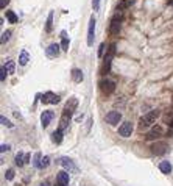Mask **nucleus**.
Here are the masks:
<instances>
[{"mask_svg":"<svg viewBox=\"0 0 173 186\" xmlns=\"http://www.w3.org/2000/svg\"><path fill=\"white\" fill-rule=\"evenodd\" d=\"M6 17L10 20V24H16V22H17V16L13 11H6Z\"/></svg>","mask_w":173,"mask_h":186,"instance_id":"obj_27","label":"nucleus"},{"mask_svg":"<svg viewBox=\"0 0 173 186\" xmlns=\"http://www.w3.org/2000/svg\"><path fill=\"white\" fill-rule=\"evenodd\" d=\"M158 116H159V111H158V110H153V111H150V113H147L145 116H142V118H140V127L143 128V127L153 125L155 121L158 119Z\"/></svg>","mask_w":173,"mask_h":186,"instance_id":"obj_1","label":"nucleus"},{"mask_svg":"<svg viewBox=\"0 0 173 186\" xmlns=\"http://www.w3.org/2000/svg\"><path fill=\"white\" fill-rule=\"evenodd\" d=\"M8 150H10V146H8V144H2V147H0V152L5 153V152H8Z\"/></svg>","mask_w":173,"mask_h":186,"instance_id":"obj_36","label":"nucleus"},{"mask_svg":"<svg viewBox=\"0 0 173 186\" xmlns=\"http://www.w3.org/2000/svg\"><path fill=\"white\" fill-rule=\"evenodd\" d=\"M0 121H2V125H5V127H8V128H11V127H13V124H11V122L5 118V116H2V118H0Z\"/></svg>","mask_w":173,"mask_h":186,"instance_id":"obj_30","label":"nucleus"},{"mask_svg":"<svg viewBox=\"0 0 173 186\" xmlns=\"http://www.w3.org/2000/svg\"><path fill=\"white\" fill-rule=\"evenodd\" d=\"M161 134H162V127H161V125H153V128L147 133V136H145V138L148 139V141H151V139L159 138Z\"/></svg>","mask_w":173,"mask_h":186,"instance_id":"obj_15","label":"nucleus"},{"mask_svg":"<svg viewBox=\"0 0 173 186\" xmlns=\"http://www.w3.org/2000/svg\"><path fill=\"white\" fill-rule=\"evenodd\" d=\"M170 127H171V128H173V119H171V121H170Z\"/></svg>","mask_w":173,"mask_h":186,"instance_id":"obj_39","label":"nucleus"},{"mask_svg":"<svg viewBox=\"0 0 173 186\" xmlns=\"http://www.w3.org/2000/svg\"><path fill=\"white\" fill-rule=\"evenodd\" d=\"M92 6L95 11H98V8H100V0H92Z\"/></svg>","mask_w":173,"mask_h":186,"instance_id":"obj_34","label":"nucleus"},{"mask_svg":"<svg viewBox=\"0 0 173 186\" xmlns=\"http://www.w3.org/2000/svg\"><path fill=\"white\" fill-rule=\"evenodd\" d=\"M41 161H42V155H41V153H36V155L33 156V166L38 167V169H41Z\"/></svg>","mask_w":173,"mask_h":186,"instance_id":"obj_26","label":"nucleus"},{"mask_svg":"<svg viewBox=\"0 0 173 186\" xmlns=\"http://www.w3.org/2000/svg\"><path fill=\"white\" fill-rule=\"evenodd\" d=\"M42 103H47V105H56L58 102H59V96L58 94H55V92H45V94L42 96Z\"/></svg>","mask_w":173,"mask_h":186,"instance_id":"obj_5","label":"nucleus"},{"mask_svg":"<svg viewBox=\"0 0 173 186\" xmlns=\"http://www.w3.org/2000/svg\"><path fill=\"white\" fill-rule=\"evenodd\" d=\"M83 78H84V75H83L81 69H73V71H72V80L75 83H81Z\"/></svg>","mask_w":173,"mask_h":186,"instance_id":"obj_17","label":"nucleus"},{"mask_svg":"<svg viewBox=\"0 0 173 186\" xmlns=\"http://www.w3.org/2000/svg\"><path fill=\"white\" fill-rule=\"evenodd\" d=\"M114 55H115V44H111V45H109V49H108V53H106V56H105V66H103V71H102L105 75L109 72L111 60L114 58Z\"/></svg>","mask_w":173,"mask_h":186,"instance_id":"obj_2","label":"nucleus"},{"mask_svg":"<svg viewBox=\"0 0 173 186\" xmlns=\"http://www.w3.org/2000/svg\"><path fill=\"white\" fill-rule=\"evenodd\" d=\"M100 89H102L103 94L109 96V94H112V92L115 91V83L111 81V80H102L100 81Z\"/></svg>","mask_w":173,"mask_h":186,"instance_id":"obj_4","label":"nucleus"},{"mask_svg":"<svg viewBox=\"0 0 173 186\" xmlns=\"http://www.w3.org/2000/svg\"><path fill=\"white\" fill-rule=\"evenodd\" d=\"M120 121H122V114L119 111H109L106 114V122L109 125H117Z\"/></svg>","mask_w":173,"mask_h":186,"instance_id":"obj_7","label":"nucleus"},{"mask_svg":"<svg viewBox=\"0 0 173 186\" xmlns=\"http://www.w3.org/2000/svg\"><path fill=\"white\" fill-rule=\"evenodd\" d=\"M53 28V11L48 13V17H47V24H45V31L50 33Z\"/></svg>","mask_w":173,"mask_h":186,"instance_id":"obj_20","label":"nucleus"},{"mask_svg":"<svg viewBox=\"0 0 173 186\" xmlns=\"http://www.w3.org/2000/svg\"><path fill=\"white\" fill-rule=\"evenodd\" d=\"M94 38H95V19L94 16L89 19V30H87V45L94 44Z\"/></svg>","mask_w":173,"mask_h":186,"instance_id":"obj_10","label":"nucleus"},{"mask_svg":"<svg viewBox=\"0 0 173 186\" xmlns=\"http://www.w3.org/2000/svg\"><path fill=\"white\" fill-rule=\"evenodd\" d=\"M5 67H6V72H8V74H14L16 64H14V61H13V60H8V61H6V64H5Z\"/></svg>","mask_w":173,"mask_h":186,"instance_id":"obj_25","label":"nucleus"},{"mask_svg":"<svg viewBox=\"0 0 173 186\" xmlns=\"http://www.w3.org/2000/svg\"><path fill=\"white\" fill-rule=\"evenodd\" d=\"M133 133V124L131 122H123L120 127H119V134L122 138H130Z\"/></svg>","mask_w":173,"mask_h":186,"instance_id":"obj_6","label":"nucleus"},{"mask_svg":"<svg viewBox=\"0 0 173 186\" xmlns=\"http://www.w3.org/2000/svg\"><path fill=\"white\" fill-rule=\"evenodd\" d=\"M6 67L5 66H2V72H0V80H2V81H5V78H6Z\"/></svg>","mask_w":173,"mask_h":186,"instance_id":"obj_32","label":"nucleus"},{"mask_svg":"<svg viewBox=\"0 0 173 186\" xmlns=\"http://www.w3.org/2000/svg\"><path fill=\"white\" fill-rule=\"evenodd\" d=\"M53 138V143H56V144H61V141H62V130H56V131H53V134H52Z\"/></svg>","mask_w":173,"mask_h":186,"instance_id":"obj_23","label":"nucleus"},{"mask_svg":"<svg viewBox=\"0 0 173 186\" xmlns=\"http://www.w3.org/2000/svg\"><path fill=\"white\" fill-rule=\"evenodd\" d=\"M69 122H70V116H67V114H62V118H61V124H59V130H66L67 128V125H69Z\"/></svg>","mask_w":173,"mask_h":186,"instance_id":"obj_22","label":"nucleus"},{"mask_svg":"<svg viewBox=\"0 0 173 186\" xmlns=\"http://www.w3.org/2000/svg\"><path fill=\"white\" fill-rule=\"evenodd\" d=\"M59 44H56V42H53V44H50L48 47L45 49V55L48 56V58H58V55H59Z\"/></svg>","mask_w":173,"mask_h":186,"instance_id":"obj_8","label":"nucleus"},{"mask_svg":"<svg viewBox=\"0 0 173 186\" xmlns=\"http://www.w3.org/2000/svg\"><path fill=\"white\" fill-rule=\"evenodd\" d=\"M167 149H168V146L165 143H155L151 146V153H155V155H164L167 152Z\"/></svg>","mask_w":173,"mask_h":186,"instance_id":"obj_14","label":"nucleus"},{"mask_svg":"<svg viewBox=\"0 0 173 186\" xmlns=\"http://www.w3.org/2000/svg\"><path fill=\"white\" fill-rule=\"evenodd\" d=\"M8 2H10V0H0V8L3 10V8H5L6 5H8Z\"/></svg>","mask_w":173,"mask_h":186,"instance_id":"obj_37","label":"nucleus"},{"mask_svg":"<svg viewBox=\"0 0 173 186\" xmlns=\"http://www.w3.org/2000/svg\"><path fill=\"white\" fill-rule=\"evenodd\" d=\"M53 118H55V113H53V111H50V110L44 111V113L41 114V124H42V127H44V128L48 127V124L52 122Z\"/></svg>","mask_w":173,"mask_h":186,"instance_id":"obj_11","label":"nucleus"},{"mask_svg":"<svg viewBox=\"0 0 173 186\" xmlns=\"http://www.w3.org/2000/svg\"><path fill=\"white\" fill-rule=\"evenodd\" d=\"M120 22H122V14H120V13H117V14L112 17L111 25H109V33H111L112 36L119 35V31H120Z\"/></svg>","mask_w":173,"mask_h":186,"instance_id":"obj_3","label":"nucleus"},{"mask_svg":"<svg viewBox=\"0 0 173 186\" xmlns=\"http://www.w3.org/2000/svg\"><path fill=\"white\" fill-rule=\"evenodd\" d=\"M61 49L62 50H69V38H67V33L66 31H61Z\"/></svg>","mask_w":173,"mask_h":186,"instance_id":"obj_19","label":"nucleus"},{"mask_svg":"<svg viewBox=\"0 0 173 186\" xmlns=\"http://www.w3.org/2000/svg\"><path fill=\"white\" fill-rule=\"evenodd\" d=\"M59 164H61L64 169H67L69 172H77V171H78V167H77L75 164H73V161H72V159H69V158H66V156L59 159Z\"/></svg>","mask_w":173,"mask_h":186,"instance_id":"obj_13","label":"nucleus"},{"mask_svg":"<svg viewBox=\"0 0 173 186\" xmlns=\"http://www.w3.org/2000/svg\"><path fill=\"white\" fill-rule=\"evenodd\" d=\"M103 52H105V44H100V47H98V58L103 56Z\"/></svg>","mask_w":173,"mask_h":186,"instance_id":"obj_35","label":"nucleus"},{"mask_svg":"<svg viewBox=\"0 0 173 186\" xmlns=\"http://www.w3.org/2000/svg\"><path fill=\"white\" fill-rule=\"evenodd\" d=\"M159 171L164 172V174H170L171 172V164L168 161H162V163H159Z\"/></svg>","mask_w":173,"mask_h":186,"instance_id":"obj_21","label":"nucleus"},{"mask_svg":"<svg viewBox=\"0 0 173 186\" xmlns=\"http://www.w3.org/2000/svg\"><path fill=\"white\" fill-rule=\"evenodd\" d=\"M133 3H134V0H122V2L119 3V10H120V11H122V10H127V8H130Z\"/></svg>","mask_w":173,"mask_h":186,"instance_id":"obj_24","label":"nucleus"},{"mask_svg":"<svg viewBox=\"0 0 173 186\" xmlns=\"http://www.w3.org/2000/svg\"><path fill=\"white\" fill-rule=\"evenodd\" d=\"M30 61V55L27 50H22L20 52V56H19V64L20 66H27V63Z\"/></svg>","mask_w":173,"mask_h":186,"instance_id":"obj_18","label":"nucleus"},{"mask_svg":"<svg viewBox=\"0 0 173 186\" xmlns=\"http://www.w3.org/2000/svg\"><path fill=\"white\" fill-rule=\"evenodd\" d=\"M48 164H50V158H48V156H44V158H42V161H41V169L47 167Z\"/></svg>","mask_w":173,"mask_h":186,"instance_id":"obj_28","label":"nucleus"},{"mask_svg":"<svg viewBox=\"0 0 173 186\" xmlns=\"http://www.w3.org/2000/svg\"><path fill=\"white\" fill-rule=\"evenodd\" d=\"M39 186H50V183H48V181H42V183H39Z\"/></svg>","mask_w":173,"mask_h":186,"instance_id":"obj_38","label":"nucleus"},{"mask_svg":"<svg viewBox=\"0 0 173 186\" xmlns=\"http://www.w3.org/2000/svg\"><path fill=\"white\" fill-rule=\"evenodd\" d=\"M77 106H78V100H77L75 97L69 99V100H67V103H66V106H64V114L72 116V113L77 110Z\"/></svg>","mask_w":173,"mask_h":186,"instance_id":"obj_9","label":"nucleus"},{"mask_svg":"<svg viewBox=\"0 0 173 186\" xmlns=\"http://www.w3.org/2000/svg\"><path fill=\"white\" fill-rule=\"evenodd\" d=\"M91 125H92V119L89 118V119H87V122H86V128H84V131H83L84 134H87V133H89V128H91Z\"/></svg>","mask_w":173,"mask_h":186,"instance_id":"obj_33","label":"nucleus"},{"mask_svg":"<svg viewBox=\"0 0 173 186\" xmlns=\"http://www.w3.org/2000/svg\"><path fill=\"white\" fill-rule=\"evenodd\" d=\"M10 36H11V30H6V31L2 35V44H5V42L10 39Z\"/></svg>","mask_w":173,"mask_h":186,"instance_id":"obj_29","label":"nucleus"},{"mask_svg":"<svg viewBox=\"0 0 173 186\" xmlns=\"http://www.w3.org/2000/svg\"><path fill=\"white\" fill-rule=\"evenodd\" d=\"M28 159H30V155H28V153L19 152V153L16 155V158H14V163H16V166L22 167V166H25L27 163H28Z\"/></svg>","mask_w":173,"mask_h":186,"instance_id":"obj_12","label":"nucleus"},{"mask_svg":"<svg viewBox=\"0 0 173 186\" xmlns=\"http://www.w3.org/2000/svg\"><path fill=\"white\" fill-rule=\"evenodd\" d=\"M5 178H6V180H13V178H14V171H13V169H8V171L5 172Z\"/></svg>","mask_w":173,"mask_h":186,"instance_id":"obj_31","label":"nucleus"},{"mask_svg":"<svg viewBox=\"0 0 173 186\" xmlns=\"http://www.w3.org/2000/svg\"><path fill=\"white\" fill-rule=\"evenodd\" d=\"M69 184V174L67 171H61L56 175V186H67Z\"/></svg>","mask_w":173,"mask_h":186,"instance_id":"obj_16","label":"nucleus"}]
</instances>
